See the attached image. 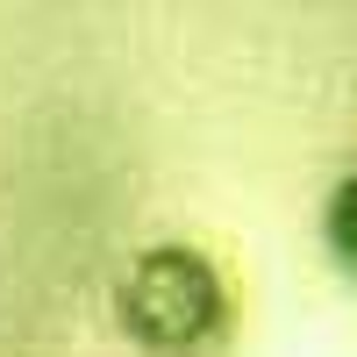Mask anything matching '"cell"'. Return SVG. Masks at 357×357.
Masks as SVG:
<instances>
[{"instance_id":"1","label":"cell","mask_w":357,"mask_h":357,"mask_svg":"<svg viewBox=\"0 0 357 357\" xmlns=\"http://www.w3.org/2000/svg\"><path fill=\"white\" fill-rule=\"evenodd\" d=\"M114 329L136 357H222L236 336V286L200 243H143L114 272Z\"/></svg>"},{"instance_id":"2","label":"cell","mask_w":357,"mask_h":357,"mask_svg":"<svg viewBox=\"0 0 357 357\" xmlns=\"http://www.w3.org/2000/svg\"><path fill=\"white\" fill-rule=\"evenodd\" d=\"M321 250H329L336 272L357 279V165L329 186V200H321Z\"/></svg>"}]
</instances>
